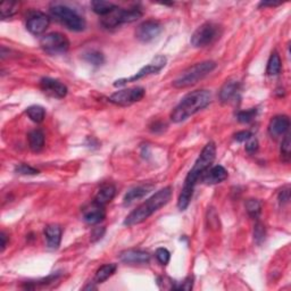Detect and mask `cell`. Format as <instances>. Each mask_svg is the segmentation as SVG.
<instances>
[{
  "label": "cell",
  "mask_w": 291,
  "mask_h": 291,
  "mask_svg": "<svg viewBox=\"0 0 291 291\" xmlns=\"http://www.w3.org/2000/svg\"><path fill=\"white\" fill-rule=\"evenodd\" d=\"M216 156V147L214 142H209L202 151L200 152L199 157H198L196 163L193 164L190 172L188 173L186 181H184V186L182 188V192L180 193L178 199V207L180 211H186L188 209L189 204H190L191 198L193 195V189L199 178L202 177L207 170L211 168L213 164Z\"/></svg>",
  "instance_id": "cell-1"
},
{
  "label": "cell",
  "mask_w": 291,
  "mask_h": 291,
  "mask_svg": "<svg viewBox=\"0 0 291 291\" xmlns=\"http://www.w3.org/2000/svg\"><path fill=\"white\" fill-rule=\"evenodd\" d=\"M212 95L207 90H196L183 97L179 105L173 109L171 114V119L174 123H180L188 119L192 115L204 109L210 105Z\"/></svg>",
  "instance_id": "cell-2"
},
{
  "label": "cell",
  "mask_w": 291,
  "mask_h": 291,
  "mask_svg": "<svg viewBox=\"0 0 291 291\" xmlns=\"http://www.w3.org/2000/svg\"><path fill=\"white\" fill-rule=\"evenodd\" d=\"M171 197H172V188L166 187L164 189H160L154 196L148 198L144 204H141L137 210L133 211L126 219V221H124V225L133 226L145 222L147 219H149L152 214L156 213L157 211H159L161 207H164L168 204Z\"/></svg>",
  "instance_id": "cell-3"
},
{
  "label": "cell",
  "mask_w": 291,
  "mask_h": 291,
  "mask_svg": "<svg viewBox=\"0 0 291 291\" xmlns=\"http://www.w3.org/2000/svg\"><path fill=\"white\" fill-rule=\"evenodd\" d=\"M216 68V63L213 61H206L201 63H197L184 71L182 74L173 81V87L177 89H184L197 85L198 82L202 80L210 73L213 72Z\"/></svg>",
  "instance_id": "cell-4"
},
{
  "label": "cell",
  "mask_w": 291,
  "mask_h": 291,
  "mask_svg": "<svg viewBox=\"0 0 291 291\" xmlns=\"http://www.w3.org/2000/svg\"><path fill=\"white\" fill-rule=\"evenodd\" d=\"M50 15L72 31L80 32L86 29L87 23L85 18L65 5H54L50 7Z\"/></svg>",
  "instance_id": "cell-5"
},
{
  "label": "cell",
  "mask_w": 291,
  "mask_h": 291,
  "mask_svg": "<svg viewBox=\"0 0 291 291\" xmlns=\"http://www.w3.org/2000/svg\"><path fill=\"white\" fill-rule=\"evenodd\" d=\"M141 16L142 13L137 8L123 9L116 7V9H114L108 15L103 16V18H101V24H103L106 29H114V27H117L121 24H124V23L136 22L137 20H139Z\"/></svg>",
  "instance_id": "cell-6"
},
{
  "label": "cell",
  "mask_w": 291,
  "mask_h": 291,
  "mask_svg": "<svg viewBox=\"0 0 291 291\" xmlns=\"http://www.w3.org/2000/svg\"><path fill=\"white\" fill-rule=\"evenodd\" d=\"M40 47L49 55H61L65 54L70 48V41L63 33L52 32L40 39Z\"/></svg>",
  "instance_id": "cell-7"
},
{
  "label": "cell",
  "mask_w": 291,
  "mask_h": 291,
  "mask_svg": "<svg viewBox=\"0 0 291 291\" xmlns=\"http://www.w3.org/2000/svg\"><path fill=\"white\" fill-rule=\"evenodd\" d=\"M220 34V26L212 22H207L193 32L190 43L196 48L206 47V46L213 44Z\"/></svg>",
  "instance_id": "cell-8"
},
{
  "label": "cell",
  "mask_w": 291,
  "mask_h": 291,
  "mask_svg": "<svg viewBox=\"0 0 291 291\" xmlns=\"http://www.w3.org/2000/svg\"><path fill=\"white\" fill-rule=\"evenodd\" d=\"M166 62H168V59H166L165 56H157L155 57L152 61L147 64L145 67H142L141 70L138 72L136 75L130 76V77H126V78H119V80L115 81L114 83V87H119V86H124L127 85L129 82H135L140 80V78L148 76V75H151V74H156L158 73L161 68H164L166 65Z\"/></svg>",
  "instance_id": "cell-9"
},
{
  "label": "cell",
  "mask_w": 291,
  "mask_h": 291,
  "mask_svg": "<svg viewBox=\"0 0 291 291\" xmlns=\"http://www.w3.org/2000/svg\"><path fill=\"white\" fill-rule=\"evenodd\" d=\"M146 91L144 88L136 87L116 91L109 97V101L118 106H129L140 101L145 97Z\"/></svg>",
  "instance_id": "cell-10"
},
{
  "label": "cell",
  "mask_w": 291,
  "mask_h": 291,
  "mask_svg": "<svg viewBox=\"0 0 291 291\" xmlns=\"http://www.w3.org/2000/svg\"><path fill=\"white\" fill-rule=\"evenodd\" d=\"M161 30H163V27H161L159 22L155 20H148L142 22L137 27L136 36L138 40L142 41V43H150L161 33Z\"/></svg>",
  "instance_id": "cell-11"
},
{
  "label": "cell",
  "mask_w": 291,
  "mask_h": 291,
  "mask_svg": "<svg viewBox=\"0 0 291 291\" xmlns=\"http://www.w3.org/2000/svg\"><path fill=\"white\" fill-rule=\"evenodd\" d=\"M50 24V18L41 12H32L27 16L26 29L33 35L44 34Z\"/></svg>",
  "instance_id": "cell-12"
},
{
  "label": "cell",
  "mask_w": 291,
  "mask_h": 291,
  "mask_svg": "<svg viewBox=\"0 0 291 291\" xmlns=\"http://www.w3.org/2000/svg\"><path fill=\"white\" fill-rule=\"evenodd\" d=\"M40 88L46 95L53 98L62 99L67 95V87L61 81L52 77H43L40 80Z\"/></svg>",
  "instance_id": "cell-13"
},
{
  "label": "cell",
  "mask_w": 291,
  "mask_h": 291,
  "mask_svg": "<svg viewBox=\"0 0 291 291\" xmlns=\"http://www.w3.org/2000/svg\"><path fill=\"white\" fill-rule=\"evenodd\" d=\"M119 261L126 264H147L150 261V255L145 251L129 249L119 254Z\"/></svg>",
  "instance_id": "cell-14"
},
{
  "label": "cell",
  "mask_w": 291,
  "mask_h": 291,
  "mask_svg": "<svg viewBox=\"0 0 291 291\" xmlns=\"http://www.w3.org/2000/svg\"><path fill=\"white\" fill-rule=\"evenodd\" d=\"M290 128V119L285 115H278L271 119L269 124V135L272 138H279L287 133Z\"/></svg>",
  "instance_id": "cell-15"
},
{
  "label": "cell",
  "mask_w": 291,
  "mask_h": 291,
  "mask_svg": "<svg viewBox=\"0 0 291 291\" xmlns=\"http://www.w3.org/2000/svg\"><path fill=\"white\" fill-rule=\"evenodd\" d=\"M226 178H228V171L222 165H216L209 169L201 177L202 182L206 184H218L223 182Z\"/></svg>",
  "instance_id": "cell-16"
},
{
  "label": "cell",
  "mask_w": 291,
  "mask_h": 291,
  "mask_svg": "<svg viewBox=\"0 0 291 291\" xmlns=\"http://www.w3.org/2000/svg\"><path fill=\"white\" fill-rule=\"evenodd\" d=\"M105 218L106 212L104 210V206H100L96 202L83 211V220L88 224H98L101 221H104Z\"/></svg>",
  "instance_id": "cell-17"
},
{
  "label": "cell",
  "mask_w": 291,
  "mask_h": 291,
  "mask_svg": "<svg viewBox=\"0 0 291 291\" xmlns=\"http://www.w3.org/2000/svg\"><path fill=\"white\" fill-rule=\"evenodd\" d=\"M154 188H155L154 184H144V186H138L132 188L131 190H129L127 192V195L124 196L123 204L126 206H130L135 201L142 199V198L147 196Z\"/></svg>",
  "instance_id": "cell-18"
},
{
  "label": "cell",
  "mask_w": 291,
  "mask_h": 291,
  "mask_svg": "<svg viewBox=\"0 0 291 291\" xmlns=\"http://www.w3.org/2000/svg\"><path fill=\"white\" fill-rule=\"evenodd\" d=\"M45 235L50 249H57L62 241V229L57 224L47 225L45 229Z\"/></svg>",
  "instance_id": "cell-19"
},
{
  "label": "cell",
  "mask_w": 291,
  "mask_h": 291,
  "mask_svg": "<svg viewBox=\"0 0 291 291\" xmlns=\"http://www.w3.org/2000/svg\"><path fill=\"white\" fill-rule=\"evenodd\" d=\"M115 195H116V188L112 186V184H107V186H104L98 191L94 202L100 206H106L114 199Z\"/></svg>",
  "instance_id": "cell-20"
},
{
  "label": "cell",
  "mask_w": 291,
  "mask_h": 291,
  "mask_svg": "<svg viewBox=\"0 0 291 291\" xmlns=\"http://www.w3.org/2000/svg\"><path fill=\"white\" fill-rule=\"evenodd\" d=\"M240 89V83L238 81H226L220 91V99L223 103H228L234 98Z\"/></svg>",
  "instance_id": "cell-21"
},
{
  "label": "cell",
  "mask_w": 291,
  "mask_h": 291,
  "mask_svg": "<svg viewBox=\"0 0 291 291\" xmlns=\"http://www.w3.org/2000/svg\"><path fill=\"white\" fill-rule=\"evenodd\" d=\"M29 140V147L32 151L39 152L44 149L45 147V135L41 130H33L27 136Z\"/></svg>",
  "instance_id": "cell-22"
},
{
  "label": "cell",
  "mask_w": 291,
  "mask_h": 291,
  "mask_svg": "<svg viewBox=\"0 0 291 291\" xmlns=\"http://www.w3.org/2000/svg\"><path fill=\"white\" fill-rule=\"evenodd\" d=\"M116 264H106L101 266L95 275V283H104L116 272Z\"/></svg>",
  "instance_id": "cell-23"
},
{
  "label": "cell",
  "mask_w": 291,
  "mask_h": 291,
  "mask_svg": "<svg viewBox=\"0 0 291 291\" xmlns=\"http://www.w3.org/2000/svg\"><path fill=\"white\" fill-rule=\"evenodd\" d=\"M92 9L96 14H98L100 16H106L109 13H112L114 9H116V5L109 2H101V0H97V2L91 3Z\"/></svg>",
  "instance_id": "cell-24"
},
{
  "label": "cell",
  "mask_w": 291,
  "mask_h": 291,
  "mask_svg": "<svg viewBox=\"0 0 291 291\" xmlns=\"http://www.w3.org/2000/svg\"><path fill=\"white\" fill-rule=\"evenodd\" d=\"M281 58L278 55V53H273L270 56L269 62H267L266 73L270 76H276L279 75L281 72Z\"/></svg>",
  "instance_id": "cell-25"
},
{
  "label": "cell",
  "mask_w": 291,
  "mask_h": 291,
  "mask_svg": "<svg viewBox=\"0 0 291 291\" xmlns=\"http://www.w3.org/2000/svg\"><path fill=\"white\" fill-rule=\"evenodd\" d=\"M83 59H85L87 63H89L94 66L103 65L105 62V57H104L103 53L98 52V50H89V52L85 53L83 54Z\"/></svg>",
  "instance_id": "cell-26"
},
{
  "label": "cell",
  "mask_w": 291,
  "mask_h": 291,
  "mask_svg": "<svg viewBox=\"0 0 291 291\" xmlns=\"http://www.w3.org/2000/svg\"><path fill=\"white\" fill-rule=\"evenodd\" d=\"M26 114L32 122L41 123L44 121V118L46 116V110L44 107H41V106L34 105V106H30V107L26 109Z\"/></svg>",
  "instance_id": "cell-27"
},
{
  "label": "cell",
  "mask_w": 291,
  "mask_h": 291,
  "mask_svg": "<svg viewBox=\"0 0 291 291\" xmlns=\"http://www.w3.org/2000/svg\"><path fill=\"white\" fill-rule=\"evenodd\" d=\"M246 211L248 215L253 219H257L262 212L261 202L256 199H249L246 202Z\"/></svg>",
  "instance_id": "cell-28"
},
{
  "label": "cell",
  "mask_w": 291,
  "mask_h": 291,
  "mask_svg": "<svg viewBox=\"0 0 291 291\" xmlns=\"http://www.w3.org/2000/svg\"><path fill=\"white\" fill-rule=\"evenodd\" d=\"M17 6L18 5L16 3H9V2L3 3L2 6H0V13H2L3 20L12 17L14 14L17 12Z\"/></svg>",
  "instance_id": "cell-29"
},
{
  "label": "cell",
  "mask_w": 291,
  "mask_h": 291,
  "mask_svg": "<svg viewBox=\"0 0 291 291\" xmlns=\"http://www.w3.org/2000/svg\"><path fill=\"white\" fill-rule=\"evenodd\" d=\"M257 115V108H251L247 110H241L237 114V119L241 123H251Z\"/></svg>",
  "instance_id": "cell-30"
},
{
  "label": "cell",
  "mask_w": 291,
  "mask_h": 291,
  "mask_svg": "<svg viewBox=\"0 0 291 291\" xmlns=\"http://www.w3.org/2000/svg\"><path fill=\"white\" fill-rule=\"evenodd\" d=\"M290 156H291V141H290V136L287 135L284 137L282 145H281V157H282L283 161L288 163L290 160Z\"/></svg>",
  "instance_id": "cell-31"
},
{
  "label": "cell",
  "mask_w": 291,
  "mask_h": 291,
  "mask_svg": "<svg viewBox=\"0 0 291 291\" xmlns=\"http://www.w3.org/2000/svg\"><path fill=\"white\" fill-rule=\"evenodd\" d=\"M265 239V226L263 225L261 222H257L254 226V240H255L256 243L261 244Z\"/></svg>",
  "instance_id": "cell-32"
},
{
  "label": "cell",
  "mask_w": 291,
  "mask_h": 291,
  "mask_svg": "<svg viewBox=\"0 0 291 291\" xmlns=\"http://www.w3.org/2000/svg\"><path fill=\"white\" fill-rule=\"evenodd\" d=\"M15 172L18 174H22V175H36V174H39L38 170L32 168V166L27 165V164L17 165L15 168Z\"/></svg>",
  "instance_id": "cell-33"
},
{
  "label": "cell",
  "mask_w": 291,
  "mask_h": 291,
  "mask_svg": "<svg viewBox=\"0 0 291 291\" xmlns=\"http://www.w3.org/2000/svg\"><path fill=\"white\" fill-rule=\"evenodd\" d=\"M156 258L161 265H168L171 258V254L166 248H158L156 251Z\"/></svg>",
  "instance_id": "cell-34"
},
{
  "label": "cell",
  "mask_w": 291,
  "mask_h": 291,
  "mask_svg": "<svg viewBox=\"0 0 291 291\" xmlns=\"http://www.w3.org/2000/svg\"><path fill=\"white\" fill-rule=\"evenodd\" d=\"M258 140L256 139V138H254V137H252L251 139H248L247 141H246V151L248 152V154H251V155H253V154H255V152L258 150Z\"/></svg>",
  "instance_id": "cell-35"
},
{
  "label": "cell",
  "mask_w": 291,
  "mask_h": 291,
  "mask_svg": "<svg viewBox=\"0 0 291 291\" xmlns=\"http://www.w3.org/2000/svg\"><path fill=\"white\" fill-rule=\"evenodd\" d=\"M105 231H106L105 226H98V228H95L91 232V241L96 242V241H98V240H100L104 237Z\"/></svg>",
  "instance_id": "cell-36"
},
{
  "label": "cell",
  "mask_w": 291,
  "mask_h": 291,
  "mask_svg": "<svg viewBox=\"0 0 291 291\" xmlns=\"http://www.w3.org/2000/svg\"><path fill=\"white\" fill-rule=\"evenodd\" d=\"M278 199H279V202H280L281 205L288 204L289 200H290V188L289 187L284 188V189H282V190L280 191Z\"/></svg>",
  "instance_id": "cell-37"
},
{
  "label": "cell",
  "mask_w": 291,
  "mask_h": 291,
  "mask_svg": "<svg viewBox=\"0 0 291 291\" xmlns=\"http://www.w3.org/2000/svg\"><path fill=\"white\" fill-rule=\"evenodd\" d=\"M252 137H253L252 132H249V131H240L238 133H235L234 139L237 140L238 142H244V141H247L248 139H251Z\"/></svg>",
  "instance_id": "cell-38"
},
{
  "label": "cell",
  "mask_w": 291,
  "mask_h": 291,
  "mask_svg": "<svg viewBox=\"0 0 291 291\" xmlns=\"http://www.w3.org/2000/svg\"><path fill=\"white\" fill-rule=\"evenodd\" d=\"M192 285H193L192 279L188 278L187 280H184L183 282L179 285V287H177V289H179V290H191Z\"/></svg>",
  "instance_id": "cell-39"
},
{
  "label": "cell",
  "mask_w": 291,
  "mask_h": 291,
  "mask_svg": "<svg viewBox=\"0 0 291 291\" xmlns=\"http://www.w3.org/2000/svg\"><path fill=\"white\" fill-rule=\"evenodd\" d=\"M158 129H160V131H164L165 130V124L156 122V123H154V126L151 127V130L154 131V132H157V130H158Z\"/></svg>",
  "instance_id": "cell-40"
},
{
  "label": "cell",
  "mask_w": 291,
  "mask_h": 291,
  "mask_svg": "<svg viewBox=\"0 0 291 291\" xmlns=\"http://www.w3.org/2000/svg\"><path fill=\"white\" fill-rule=\"evenodd\" d=\"M0 239H2V252H4L5 248H6V244H7V235L5 234V232H2Z\"/></svg>",
  "instance_id": "cell-41"
},
{
  "label": "cell",
  "mask_w": 291,
  "mask_h": 291,
  "mask_svg": "<svg viewBox=\"0 0 291 291\" xmlns=\"http://www.w3.org/2000/svg\"><path fill=\"white\" fill-rule=\"evenodd\" d=\"M279 5H281V3H265V2H263L260 4V7H266V6H279Z\"/></svg>",
  "instance_id": "cell-42"
}]
</instances>
